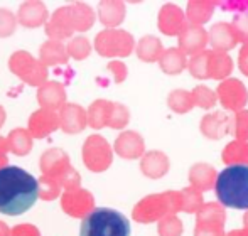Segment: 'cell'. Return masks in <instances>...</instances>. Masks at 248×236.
I'll return each mask as SVG.
<instances>
[{"mask_svg":"<svg viewBox=\"0 0 248 236\" xmlns=\"http://www.w3.org/2000/svg\"><path fill=\"white\" fill-rule=\"evenodd\" d=\"M39 197V180L17 165L0 169V213L19 216Z\"/></svg>","mask_w":248,"mask_h":236,"instance_id":"1","label":"cell"},{"mask_svg":"<svg viewBox=\"0 0 248 236\" xmlns=\"http://www.w3.org/2000/svg\"><path fill=\"white\" fill-rule=\"evenodd\" d=\"M216 197L223 207L248 211V165H230L216 177Z\"/></svg>","mask_w":248,"mask_h":236,"instance_id":"2","label":"cell"},{"mask_svg":"<svg viewBox=\"0 0 248 236\" xmlns=\"http://www.w3.org/2000/svg\"><path fill=\"white\" fill-rule=\"evenodd\" d=\"M130 221L110 207H95L81 221L79 236H130Z\"/></svg>","mask_w":248,"mask_h":236,"instance_id":"3","label":"cell"},{"mask_svg":"<svg viewBox=\"0 0 248 236\" xmlns=\"http://www.w3.org/2000/svg\"><path fill=\"white\" fill-rule=\"evenodd\" d=\"M95 14L86 3H75L71 7H62L56 10L52 19L47 22L46 32L52 39H64L73 30H86L92 27Z\"/></svg>","mask_w":248,"mask_h":236,"instance_id":"4","label":"cell"},{"mask_svg":"<svg viewBox=\"0 0 248 236\" xmlns=\"http://www.w3.org/2000/svg\"><path fill=\"white\" fill-rule=\"evenodd\" d=\"M181 211V194L177 191H167L160 194H150L139 201L137 206L134 207L135 221L139 223H154L160 221L162 218L177 214Z\"/></svg>","mask_w":248,"mask_h":236,"instance_id":"5","label":"cell"},{"mask_svg":"<svg viewBox=\"0 0 248 236\" xmlns=\"http://www.w3.org/2000/svg\"><path fill=\"white\" fill-rule=\"evenodd\" d=\"M41 172L43 177H49L66 187V191L78 189L79 176L69 164V159L61 148H49L41 157Z\"/></svg>","mask_w":248,"mask_h":236,"instance_id":"6","label":"cell"},{"mask_svg":"<svg viewBox=\"0 0 248 236\" xmlns=\"http://www.w3.org/2000/svg\"><path fill=\"white\" fill-rule=\"evenodd\" d=\"M96 51L107 58H124L134 51V37L127 30L107 29L101 30L95 39Z\"/></svg>","mask_w":248,"mask_h":236,"instance_id":"7","label":"cell"},{"mask_svg":"<svg viewBox=\"0 0 248 236\" xmlns=\"http://www.w3.org/2000/svg\"><path fill=\"white\" fill-rule=\"evenodd\" d=\"M226 213L219 203H206L196 213L194 236H225Z\"/></svg>","mask_w":248,"mask_h":236,"instance_id":"8","label":"cell"},{"mask_svg":"<svg viewBox=\"0 0 248 236\" xmlns=\"http://www.w3.org/2000/svg\"><path fill=\"white\" fill-rule=\"evenodd\" d=\"M10 69L14 74L19 76L22 81L29 83L32 86H39L47 78V69L41 61H36L29 53L26 51H19L10 56L9 62Z\"/></svg>","mask_w":248,"mask_h":236,"instance_id":"9","label":"cell"},{"mask_svg":"<svg viewBox=\"0 0 248 236\" xmlns=\"http://www.w3.org/2000/svg\"><path fill=\"white\" fill-rule=\"evenodd\" d=\"M83 161L86 167L93 172H103L110 167L113 154H111L108 142L101 135H92L86 138L83 145Z\"/></svg>","mask_w":248,"mask_h":236,"instance_id":"10","label":"cell"},{"mask_svg":"<svg viewBox=\"0 0 248 236\" xmlns=\"http://www.w3.org/2000/svg\"><path fill=\"white\" fill-rule=\"evenodd\" d=\"M215 93L216 100H219V103H221L225 110L240 112V110L245 108V105L248 103V91L245 85L236 78L223 79Z\"/></svg>","mask_w":248,"mask_h":236,"instance_id":"11","label":"cell"},{"mask_svg":"<svg viewBox=\"0 0 248 236\" xmlns=\"http://www.w3.org/2000/svg\"><path fill=\"white\" fill-rule=\"evenodd\" d=\"M208 46V30L202 26H196V24L186 22L183 30L179 32V49L184 54H194L206 51Z\"/></svg>","mask_w":248,"mask_h":236,"instance_id":"12","label":"cell"},{"mask_svg":"<svg viewBox=\"0 0 248 236\" xmlns=\"http://www.w3.org/2000/svg\"><path fill=\"white\" fill-rule=\"evenodd\" d=\"M61 204L64 213L75 218H83L93 211V196L86 189H71L66 191L61 197Z\"/></svg>","mask_w":248,"mask_h":236,"instance_id":"13","label":"cell"},{"mask_svg":"<svg viewBox=\"0 0 248 236\" xmlns=\"http://www.w3.org/2000/svg\"><path fill=\"white\" fill-rule=\"evenodd\" d=\"M186 22V15H184V10L181 7H177L176 3L162 5L159 12V20H157L160 32H164L166 36H179Z\"/></svg>","mask_w":248,"mask_h":236,"instance_id":"14","label":"cell"},{"mask_svg":"<svg viewBox=\"0 0 248 236\" xmlns=\"http://www.w3.org/2000/svg\"><path fill=\"white\" fill-rule=\"evenodd\" d=\"M232 118L233 117H230L225 112L208 113V115L202 117L201 125H199L201 133L204 137L211 138V140H219L232 130Z\"/></svg>","mask_w":248,"mask_h":236,"instance_id":"15","label":"cell"},{"mask_svg":"<svg viewBox=\"0 0 248 236\" xmlns=\"http://www.w3.org/2000/svg\"><path fill=\"white\" fill-rule=\"evenodd\" d=\"M208 43L213 46V51H226L233 49L238 44L236 34L233 30V26L228 22H216L208 30Z\"/></svg>","mask_w":248,"mask_h":236,"instance_id":"16","label":"cell"},{"mask_svg":"<svg viewBox=\"0 0 248 236\" xmlns=\"http://www.w3.org/2000/svg\"><path fill=\"white\" fill-rule=\"evenodd\" d=\"M115 152L124 159H139L144 155V138L137 132H124L115 142Z\"/></svg>","mask_w":248,"mask_h":236,"instance_id":"17","label":"cell"},{"mask_svg":"<svg viewBox=\"0 0 248 236\" xmlns=\"http://www.w3.org/2000/svg\"><path fill=\"white\" fill-rule=\"evenodd\" d=\"M59 127V120L56 112H49V110H37L29 118V135L31 137H47L51 132H54Z\"/></svg>","mask_w":248,"mask_h":236,"instance_id":"18","label":"cell"},{"mask_svg":"<svg viewBox=\"0 0 248 236\" xmlns=\"http://www.w3.org/2000/svg\"><path fill=\"white\" fill-rule=\"evenodd\" d=\"M59 127L66 133H78L86 125V112L79 105H64L59 112Z\"/></svg>","mask_w":248,"mask_h":236,"instance_id":"19","label":"cell"},{"mask_svg":"<svg viewBox=\"0 0 248 236\" xmlns=\"http://www.w3.org/2000/svg\"><path fill=\"white\" fill-rule=\"evenodd\" d=\"M169 159L166 154L159 150H152L142 155L140 161V169L144 172V176L150 177V179H159V177L166 176L169 171Z\"/></svg>","mask_w":248,"mask_h":236,"instance_id":"20","label":"cell"},{"mask_svg":"<svg viewBox=\"0 0 248 236\" xmlns=\"http://www.w3.org/2000/svg\"><path fill=\"white\" fill-rule=\"evenodd\" d=\"M64 100H66L64 88L56 81L46 83V85L41 86L39 91H37V102L43 106V110L54 112L56 108H59V106L64 103Z\"/></svg>","mask_w":248,"mask_h":236,"instance_id":"21","label":"cell"},{"mask_svg":"<svg viewBox=\"0 0 248 236\" xmlns=\"http://www.w3.org/2000/svg\"><path fill=\"white\" fill-rule=\"evenodd\" d=\"M216 177H218L216 169L209 164H204V162L194 164L189 171L191 187L198 189L199 192H202V191H209L211 187H215Z\"/></svg>","mask_w":248,"mask_h":236,"instance_id":"22","label":"cell"},{"mask_svg":"<svg viewBox=\"0 0 248 236\" xmlns=\"http://www.w3.org/2000/svg\"><path fill=\"white\" fill-rule=\"evenodd\" d=\"M233 71V61L226 53L221 51H209L208 59V78L213 79H226Z\"/></svg>","mask_w":248,"mask_h":236,"instance_id":"23","label":"cell"},{"mask_svg":"<svg viewBox=\"0 0 248 236\" xmlns=\"http://www.w3.org/2000/svg\"><path fill=\"white\" fill-rule=\"evenodd\" d=\"M19 20L22 26L37 27L46 22L47 10L43 2H24L19 9Z\"/></svg>","mask_w":248,"mask_h":236,"instance_id":"24","label":"cell"},{"mask_svg":"<svg viewBox=\"0 0 248 236\" xmlns=\"http://www.w3.org/2000/svg\"><path fill=\"white\" fill-rule=\"evenodd\" d=\"M159 64L166 74H179L187 66V56L179 47H170L164 49L159 58Z\"/></svg>","mask_w":248,"mask_h":236,"instance_id":"25","label":"cell"},{"mask_svg":"<svg viewBox=\"0 0 248 236\" xmlns=\"http://www.w3.org/2000/svg\"><path fill=\"white\" fill-rule=\"evenodd\" d=\"M216 2H209V0H191L187 3L186 9V20L189 24H196V26H202L211 19L213 12H215Z\"/></svg>","mask_w":248,"mask_h":236,"instance_id":"26","label":"cell"},{"mask_svg":"<svg viewBox=\"0 0 248 236\" xmlns=\"http://www.w3.org/2000/svg\"><path fill=\"white\" fill-rule=\"evenodd\" d=\"M221 159L226 165H248V142L233 140L223 148Z\"/></svg>","mask_w":248,"mask_h":236,"instance_id":"27","label":"cell"},{"mask_svg":"<svg viewBox=\"0 0 248 236\" xmlns=\"http://www.w3.org/2000/svg\"><path fill=\"white\" fill-rule=\"evenodd\" d=\"M39 54H41V62H43L44 66L64 64L66 59H68L66 47L62 46L59 41H49V43L43 44Z\"/></svg>","mask_w":248,"mask_h":236,"instance_id":"28","label":"cell"},{"mask_svg":"<svg viewBox=\"0 0 248 236\" xmlns=\"http://www.w3.org/2000/svg\"><path fill=\"white\" fill-rule=\"evenodd\" d=\"M5 142H7V148L10 152H14L16 155H26L32 148V137L24 128L12 130L9 133V137L5 138Z\"/></svg>","mask_w":248,"mask_h":236,"instance_id":"29","label":"cell"},{"mask_svg":"<svg viewBox=\"0 0 248 236\" xmlns=\"http://www.w3.org/2000/svg\"><path fill=\"white\" fill-rule=\"evenodd\" d=\"M100 20L105 26H118L125 17V3L124 2H101L98 7Z\"/></svg>","mask_w":248,"mask_h":236,"instance_id":"30","label":"cell"},{"mask_svg":"<svg viewBox=\"0 0 248 236\" xmlns=\"http://www.w3.org/2000/svg\"><path fill=\"white\" fill-rule=\"evenodd\" d=\"M162 51H164L162 43H160V39H157L155 36L142 37L137 44V56L139 59H142V61H145V62L159 61Z\"/></svg>","mask_w":248,"mask_h":236,"instance_id":"31","label":"cell"},{"mask_svg":"<svg viewBox=\"0 0 248 236\" xmlns=\"http://www.w3.org/2000/svg\"><path fill=\"white\" fill-rule=\"evenodd\" d=\"M111 102L107 100H96L92 106H90L88 113H86V121L90 123L92 128H103L108 125V117H110Z\"/></svg>","mask_w":248,"mask_h":236,"instance_id":"32","label":"cell"},{"mask_svg":"<svg viewBox=\"0 0 248 236\" xmlns=\"http://www.w3.org/2000/svg\"><path fill=\"white\" fill-rule=\"evenodd\" d=\"M167 105L172 112L179 113H187L193 110L194 102H193V96H191V91H186V89H174L169 96H167Z\"/></svg>","mask_w":248,"mask_h":236,"instance_id":"33","label":"cell"},{"mask_svg":"<svg viewBox=\"0 0 248 236\" xmlns=\"http://www.w3.org/2000/svg\"><path fill=\"white\" fill-rule=\"evenodd\" d=\"M181 211L187 214H193V213H198L199 207L204 204V199H202V192H199L198 189L194 187H184L181 191Z\"/></svg>","mask_w":248,"mask_h":236,"instance_id":"34","label":"cell"},{"mask_svg":"<svg viewBox=\"0 0 248 236\" xmlns=\"http://www.w3.org/2000/svg\"><path fill=\"white\" fill-rule=\"evenodd\" d=\"M208 59H209V51H202L187 61V68H189L191 74L198 79H208Z\"/></svg>","mask_w":248,"mask_h":236,"instance_id":"35","label":"cell"},{"mask_svg":"<svg viewBox=\"0 0 248 236\" xmlns=\"http://www.w3.org/2000/svg\"><path fill=\"white\" fill-rule=\"evenodd\" d=\"M191 96H193L194 105L201 106V108H204V110H209L216 105V93L204 85L196 86V88L191 91Z\"/></svg>","mask_w":248,"mask_h":236,"instance_id":"36","label":"cell"},{"mask_svg":"<svg viewBox=\"0 0 248 236\" xmlns=\"http://www.w3.org/2000/svg\"><path fill=\"white\" fill-rule=\"evenodd\" d=\"M230 133L236 140L248 142V110H240L232 118V130Z\"/></svg>","mask_w":248,"mask_h":236,"instance_id":"37","label":"cell"},{"mask_svg":"<svg viewBox=\"0 0 248 236\" xmlns=\"http://www.w3.org/2000/svg\"><path fill=\"white\" fill-rule=\"evenodd\" d=\"M159 235L160 236H181L183 235V221L176 216V214H170V216H166L159 221Z\"/></svg>","mask_w":248,"mask_h":236,"instance_id":"38","label":"cell"},{"mask_svg":"<svg viewBox=\"0 0 248 236\" xmlns=\"http://www.w3.org/2000/svg\"><path fill=\"white\" fill-rule=\"evenodd\" d=\"M130 120V113H128V108L120 103H111L110 108V117H108V125L107 127L111 128H124L125 125Z\"/></svg>","mask_w":248,"mask_h":236,"instance_id":"39","label":"cell"},{"mask_svg":"<svg viewBox=\"0 0 248 236\" xmlns=\"http://www.w3.org/2000/svg\"><path fill=\"white\" fill-rule=\"evenodd\" d=\"M90 43L86 37H76V39L71 41V44L68 46L66 53L68 56H73L75 59H85L90 54Z\"/></svg>","mask_w":248,"mask_h":236,"instance_id":"40","label":"cell"},{"mask_svg":"<svg viewBox=\"0 0 248 236\" xmlns=\"http://www.w3.org/2000/svg\"><path fill=\"white\" fill-rule=\"evenodd\" d=\"M41 191L39 196L46 201L54 199L56 196H59V191H61V184L54 179H49V177H41Z\"/></svg>","mask_w":248,"mask_h":236,"instance_id":"41","label":"cell"},{"mask_svg":"<svg viewBox=\"0 0 248 236\" xmlns=\"http://www.w3.org/2000/svg\"><path fill=\"white\" fill-rule=\"evenodd\" d=\"M238 43L248 44V15H236L232 22Z\"/></svg>","mask_w":248,"mask_h":236,"instance_id":"42","label":"cell"},{"mask_svg":"<svg viewBox=\"0 0 248 236\" xmlns=\"http://www.w3.org/2000/svg\"><path fill=\"white\" fill-rule=\"evenodd\" d=\"M16 29V15L9 10L0 9V36L7 37Z\"/></svg>","mask_w":248,"mask_h":236,"instance_id":"43","label":"cell"},{"mask_svg":"<svg viewBox=\"0 0 248 236\" xmlns=\"http://www.w3.org/2000/svg\"><path fill=\"white\" fill-rule=\"evenodd\" d=\"M108 69L113 73V81L115 83H122L125 78H127V66L122 61H111L108 64Z\"/></svg>","mask_w":248,"mask_h":236,"instance_id":"44","label":"cell"},{"mask_svg":"<svg viewBox=\"0 0 248 236\" xmlns=\"http://www.w3.org/2000/svg\"><path fill=\"white\" fill-rule=\"evenodd\" d=\"M223 10L230 12H238V15H248V0H240V2H221Z\"/></svg>","mask_w":248,"mask_h":236,"instance_id":"45","label":"cell"},{"mask_svg":"<svg viewBox=\"0 0 248 236\" xmlns=\"http://www.w3.org/2000/svg\"><path fill=\"white\" fill-rule=\"evenodd\" d=\"M12 236H39V230L32 224H19L12 230Z\"/></svg>","mask_w":248,"mask_h":236,"instance_id":"46","label":"cell"},{"mask_svg":"<svg viewBox=\"0 0 248 236\" xmlns=\"http://www.w3.org/2000/svg\"><path fill=\"white\" fill-rule=\"evenodd\" d=\"M238 66H240V71L245 76H248V44H243L242 49H240Z\"/></svg>","mask_w":248,"mask_h":236,"instance_id":"47","label":"cell"},{"mask_svg":"<svg viewBox=\"0 0 248 236\" xmlns=\"http://www.w3.org/2000/svg\"><path fill=\"white\" fill-rule=\"evenodd\" d=\"M7 152H9V148H7L5 138L0 137V169H3L7 165Z\"/></svg>","mask_w":248,"mask_h":236,"instance_id":"48","label":"cell"},{"mask_svg":"<svg viewBox=\"0 0 248 236\" xmlns=\"http://www.w3.org/2000/svg\"><path fill=\"white\" fill-rule=\"evenodd\" d=\"M9 235H10L9 226H7L5 223H2V221H0V236H9Z\"/></svg>","mask_w":248,"mask_h":236,"instance_id":"49","label":"cell"},{"mask_svg":"<svg viewBox=\"0 0 248 236\" xmlns=\"http://www.w3.org/2000/svg\"><path fill=\"white\" fill-rule=\"evenodd\" d=\"M226 236H248V231H245V230H233V231H230Z\"/></svg>","mask_w":248,"mask_h":236,"instance_id":"50","label":"cell"},{"mask_svg":"<svg viewBox=\"0 0 248 236\" xmlns=\"http://www.w3.org/2000/svg\"><path fill=\"white\" fill-rule=\"evenodd\" d=\"M3 121H5V112H3V108L0 106V127H2Z\"/></svg>","mask_w":248,"mask_h":236,"instance_id":"51","label":"cell"},{"mask_svg":"<svg viewBox=\"0 0 248 236\" xmlns=\"http://www.w3.org/2000/svg\"><path fill=\"white\" fill-rule=\"evenodd\" d=\"M243 226H245V228H243V230L248 231V211L245 213V216H243Z\"/></svg>","mask_w":248,"mask_h":236,"instance_id":"52","label":"cell"}]
</instances>
